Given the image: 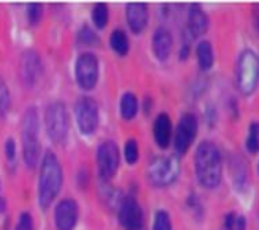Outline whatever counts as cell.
Instances as JSON below:
<instances>
[{"mask_svg":"<svg viewBox=\"0 0 259 230\" xmlns=\"http://www.w3.org/2000/svg\"><path fill=\"white\" fill-rule=\"evenodd\" d=\"M194 169H196V177L202 186L215 188L222 182V155L215 144L202 142L194 155Z\"/></svg>","mask_w":259,"mask_h":230,"instance_id":"cell-1","label":"cell"},{"mask_svg":"<svg viewBox=\"0 0 259 230\" xmlns=\"http://www.w3.org/2000/svg\"><path fill=\"white\" fill-rule=\"evenodd\" d=\"M62 186V167L57 156L53 151H48L40 169V180H38V200L41 207H49L56 199Z\"/></svg>","mask_w":259,"mask_h":230,"instance_id":"cell-2","label":"cell"},{"mask_svg":"<svg viewBox=\"0 0 259 230\" xmlns=\"http://www.w3.org/2000/svg\"><path fill=\"white\" fill-rule=\"evenodd\" d=\"M22 148L24 159L29 167H35L40 156V142H38V115L35 107H29L22 117Z\"/></svg>","mask_w":259,"mask_h":230,"instance_id":"cell-3","label":"cell"},{"mask_svg":"<svg viewBox=\"0 0 259 230\" xmlns=\"http://www.w3.org/2000/svg\"><path fill=\"white\" fill-rule=\"evenodd\" d=\"M45 125L49 137L56 144H63L68 136V113L65 104L60 101H54L46 107Z\"/></svg>","mask_w":259,"mask_h":230,"instance_id":"cell-4","label":"cell"},{"mask_svg":"<svg viewBox=\"0 0 259 230\" xmlns=\"http://www.w3.org/2000/svg\"><path fill=\"white\" fill-rule=\"evenodd\" d=\"M179 161L172 156H158L155 158L147 169L149 180L157 186L171 185L179 175Z\"/></svg>","mask_w":259,"mask_h":230,"instance_id":"cell-5","label":"cell"},{"mask_svg":"<svg viewBox=\"0 0 259 230\" xmlns=\"http://www.w3.org/2000/svg\"><path fill=\"white\" fill-rule=\"evenodd\" d=\"M257 59L253 50H243L237 63V84L240 92L250 95L257 82Z\"/></svg>","mask_w":259,"mask_h":230,"instance_id":"cell-6","label":"cell"},{"mask_svg":"<svg viewBox=\"0 0 259 230\" xmlns=\"http://www.w3.org/2000/svg\"><path fill=\"white\" fill-rule=\"evenodd\" d=\"M76 81L84 90H92L98 81V60L94 54H81L76 60Z\"/></svg>","mask_w":259,"mask_h":230,"instance_id":"cell-7","label":"cell"},{"mask_svg":"<svg viewBox=\"0 0 259 230\" xmlns=\"http://www.w3.org/2000/svg\"><path fill=\"white\" fill-rule=\"evenodd\" d=\"M77 126L84 134H92L98 126V106L92 98H81L74 107Z\"/></svg>","mask_w":259,"mask_h":230,"instance_id":"cell-8","label":"cell"},{"mask_svg":"<svg viewBox=\"0 0 259 230\" xmlns=\"http://www.w3.org/2000/svg\"><path fill=\"white\" fill-rule=\"evenodd\" d=\"M98 172L103 178H111L119 167V148L112 140H106L97 151Z\"/></svg>","mask_w":259,"mask_h":230,"instance_id":"cell-9","label":"cell"},{"mask_svg":"<svg viewBox=\"0 0 259 230\" xmlns=\"http://www.w3.org/2000/svg\"><path fill=\"white\" fill-rule=\"evenodd\" d=\"M198 133V120L193 113H185L179 122L177 131H176V139H174V145L176 151L179 155H184V153L190 148L193 144L194 137Z\"/></svg>","mask_w":259,"mask_h":230,"instance_id":"cell-10","label":"cell"},{"mask_svg":"<svg viewBox=\"0 0 259 230\" xmlns=\"http://www.w3.org/2000/svg\"><path fill=\"white\" fill-rule=\"evenodd\" d=\"M57 230H73L77 221V205L73 199H63L57 203L54 211Z\"/></svg>","mask_w":259,"mask_h":230,"instance_id":"cell-11","label":"cell"},{"mask_svg":"<svg viewBox=\"0 0 259 230\" xmlns=\"http://www.w3.org/2000/svg\"><path fill=\"white\" fill-rule=\"evenodd\" d=\"M119 218L125 230H141L142 228V210L139 203L133 199L128 197L122 202Z\"/></svg>","mask_w":259,"mask_h":230,"instance_id":"cell-12","label":"cell"},{"mask_svg":"<svg viewBox=\"0 0 259 230\" xmlns=\"http://www.w3.org/2000/svg\"><path fill=\"white\" fill-rule=\"evenodd\" d=\"M41 71V62L36 52L33 50H25L21 57V65H19V74L24 85H33L38 79V74Z\"/></svg>","mask_w":259,"mask_h":230,"instance_id":"cell-13","label":"cell"},{"mask_svg":"<svg viewBox=\"0 0 259 230\" xmlns=\"http://www.w3.org/2000/svg\"><path fill=\"white\" fill-rule=\"evenodd\" d=\"M126 21L130 29L135 33H139L146 29L149 21V11L146 4H130L126 7Z\"/></svg>","mask_w":259,"mask_h":230,"instance_id":"cell-14","label":"cell"},{"mask_svg":"<svg viewBox=\"0 0 259 230\" xmlns=\"http://www.w3.org/2000/svg\"><path fill=\"white\" fill-rule=\"evenodd\" d=\"M152 47H153V54L157 55L158 60H166L169 57L172 50V35L169 33V30H166L163 27L155 30Z\"/></svg>","mask_w":259,"mask_h":230,"instance_id":"cell-15","label":"cell"},{"mask_svg":"<svg viewBox=\"0 0 259 230\" xmlns=\"http://www.w3.org/2000/svg\"><path fill=\"white\" fill-rule=\"evenodd\" d=\"M153 136H155V142L158 144V147L166 148L171 142V136H172V123L171 119L167 117L166 113H160L153 125Z\"/></svg>","mask_w":259,"mask_h":230,"instance_id":"cell-16","label":"cell"},{"mask_svg":"<svg viewBox=\"0 0 259 230\" xmlns=\"http://www.w3.org/2000/svg\"><path fill=\"white\" fill-rule=\"evenodd\" d=\"M207 25H209V21H207V16L202 8L199 5H191L188 13V30L191 36L196 38L204 35L207 30Z\"/></svg>","mask_w":259,"mask_h":230,"instance_id":"cell-17","label":"cell"},{"mask_svg":"<svg viewBox=\"0 0 259 230\" xmlns=\"http://www.w3.org/2000/svg\"><path fill=\"white\" fill-rule=\"evenodd\" d=\"M196 54H198V62H199V67L202 70H209L213 65V50L209 41H201L198 44L196 49Z\"/></svg>","mask_w":259,"mask_h":230,"instance_id":"cell-18","label":"cell"},{"mask_svg":"<svg viewBox=\"0 0 259 230\" xmlns=\"http://www.w3.org/2000/svg\"><path fill=\"white\" fill-rule=\"evenodd\" d=\"M138 112V98L133 93H125L120 99V113L125 120H132Z\"/></svg>","mask_w":259,"mask_h":230,"instance_id":"cell-19","label":"cell"},{"mask_svg":"<svg viewBox=\"0 0 259 230\" xmlns=\"http://www.w3.org/2000/svg\"><path fill=\"white\" fill-rule=\"evenodd\" d=\"M111 47L114 52H117L120 55H125L128 52V47H130V43H128V38L125 35L123 30H114L111 33Z\"/></svg>","mask_w":259,"mask_h":230,"instance_id":"cell-20","label":"cell"},{"mask_svg":"<svg viewBox=\"0 0 259 230\" xmlns=\"http://www.w3.org/2000/svg\"><path fill=\"white\" fill-rule=\"evenodd\" d=\"M92 19H94V24L97 25L98 29L106 27L108 19H109V11H108V7H106L105 4H97V5L94 7Z\"/></svg>","mask_w":259,"mask_h":230,"instance_id":"cell-21","label":"cell"},{"mask_svg":"<svg viewBox=\"0 0 259 230\" xmlns=\"http://www.w3.org/2000/svg\"><path fill=\"white\" fill-rule=\"evenodd\" d=\"M247 148L251 153L259 151V123L257 122L250 123L248 137H247Z\"/></svg>","mask_w":259,"mask_h":230,"instance_id":"cell-22","label":"cell"},{"mask_svg":"<svg viewBox=\"0 0 259 230\" xmlns=\"http://www.w3.org/2000/svg\"><path fill=\"white\" fill-rule=\"evenodd\" d=\"M153 230H172V224H171L169 213L164 211V210L157 211V214H155Z\"/></svg>","mask_w":259,"mask_h":230,"instance_id":"cell-23","label":"cell"},{"mask_svg":"<svg viewBox=\"0 0 259 230\" xmlns=\"http://www.w3.org/2000/svg\"><path fill=\"white\" fill-rule=\"evenodd\" d=\"M77 41L85 44V46H94L98 43V38L97 35L94 33L92 29H89V27H82L79 30V33H77Z\"/></svg>","mask_w":259,"mask_h":230,"instance_id":"cell-24","label":"cell"},{"mask_svg":"<svg viewBox=\"0 0 259 230\" xmlns=\"http://www.w3.org/2000/svg\"><path fill=\"white\" fill-rule=\"evenodd\" d=\"M125 158L128 161V164H135L139 158V150H138V144L135 139H130L125 144Z\"/></svg>","mask_w":259,"mask_h":230,"instance_id":"cell-25","label":"cell"},{"mask_svg":"<svg viewBox=\"0 0 259 230\" xmlns=\"http://www.w3.org/2000/svg\"><path fill=\"white\" fill-rule=\"evenodd\" d=\"M10 106V92H8V87L7 84L0 79V113L7 112Z\"/></svg>","mask_w":259,"mask_h":230,"instance_id":"cell-26","label":"cell"},{"mask_svg":"<svg viewBox=\"0 0 259 230\" xmlns=\"http://www.w3.org/2000/svg\"><path fill=\"white\" fill-rule=\"evenodd\" d=\"M41 11H43V8H41V5H38V4H32L29 7V21H30L32 25L40 22V19H41Z\"/></svg>","mask_w":259,"mask_h":230,"instance_id":"cell-27","label":"cell"},{"mask_svg":"<svg viewBox=\"0 0 259 230\" xmlns=\"http://www.w3.org/2000/svg\"><path fill=\"white\" fill-rule=\"evenodd\" d=\"M16 230H33V219L29 213H22L19 222L16 225Z\"/></svg>","mask_w":259,"mask_h":230,"instance_id":"cell-28","label":"cell"},{"mask_svg":"<svg viewBox=\"0 0 259 230\" xmlns=\"http://www.w3.org/2000/svg\"><path fill=\"white\" fill-rule=\"evenodd\" d=\"M5 150H7V158H8L10 161L15 159V156H16V145H15V140H13V139H8V140H7V145H5Z\"/></svg>","mask_w":259,"mask_h":230,"instance_id":"cell-29","label":"cell"},{"mask_svg":"<svg viewBox=\"0 0 259 230\" xmlns=\"http://www.w3.org/2000/svg\"><path fill=\"white\" fill-rule=\"evenodd\" d=\"M232 230H245V218L243 216H237L236 214V219H234V225H232Z\"/></svg>","mask_w":259,"mask_h":230,"instance_id":"cell-30","label":"cell"},{"mask_svg":"<svg viewBox=\"0 0 259 230\" xmlns=\"http://www.w3.org/2000/svg\"><path fill=\"white\" fill-rule=\"evenodd\" d=\"M234 219H236V213H228L225 218V228L226 230H232V225H234Z\"/></svg>","mask_w":259,"mask_h":230,"instance_id":"cell-31","label":"cell"},{"mask_svg":"<svg viewBox=\"0 0 259 230\" xmlns=\"http://www.w3.org/2000/svg\"><path fill=\"white\" fill-rule=\"evenodd\" d=\"M5 210V200L4 199H0V211Z\"/></svg>","mask_w":259,"mask_h":230,"instance_id":"cell-32","label":"cell"}]
</instances>
